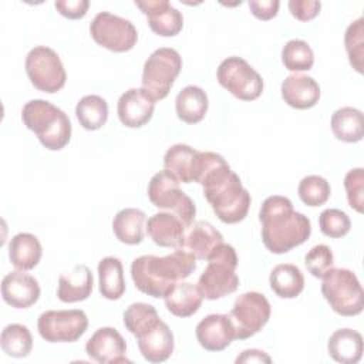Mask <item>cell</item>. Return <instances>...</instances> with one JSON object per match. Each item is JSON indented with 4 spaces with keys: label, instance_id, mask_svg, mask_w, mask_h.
Segmentation results:
<instances>
[{
    "label": "cell",
    "instance_id": "cell-5",
    "mask_svg": "<svg viewBox=\"0 0 364 364\" xmlns=\"http://www.w3.org/2000/svg\"><path fill=\"white\" fill-rule=\"evenodd\" d=\"M206 260L208 266L198 279V287L203 299L216 300L235 293L239 287L236 274L239 259L235 247L222 242L216 245Z\"/></svg>",
    "mask_w": 364,
    "mask_h": 364
},
{
    "label": "cell",
    "instance_id": "cell-26",
    "mask_svg": "<svg viewBox=\"0 0 364 364\" xmlns=\"http://www.w3.org/2000/svg\"><path fill=\"white\" fill-rule=\"evenodd\" d=\"M164 300L165 307L171 314L185 318L193 316L200 309L203 296L198 284L181 280L172 287Z\"/></svg>",
    "mask_w": 364,
    "mask_h": 364
},
{
    "label": "cell",
    "instance_id": "cell-12",
    "mask_svg": "<svg viewBox=\"0 0 364 364\" xmlns=\"http://www.w3.org/2000/svg\"><path fill=\"white\" fill-rule=\"evenodd\" d=\"M90 33L98 46L114 53L132 50L138 40L135 26L129 20L109 11L95 14L90 24Z\"/></svg>",
    "mask_w": 364,
    "mask_h": 364
},
{
    "label": "cell",
    "instance_id": "cell-19",
    "mask_svg": "<svg viewBox=\"0 0 364 364\" xmlns=\"http://www.w3.org/2000/svg\"><path fill=\"white\" fill-rule=\"evenodd\" d=\"M189 226L171 212H158L146 222V233L161 247H182L185 232Z\"/></svg>",
    "mask_w": 364,
    "mask_h": 364
},
{
    "label": "cell",
    "instance_id": "cell-3",
    "mask_svg": "<svg viewBox=\"0 0 364 364\" xmlns=\"http://www.w3.org/2000/svg\"><path fill=\"white\" fill-rule=\"evenodd\" d=\"M195 269V256L179 247L166 256L142 255L134 259L131 277L141 293L164 299L178 282L189 277Z\"/></svg>",
    "mask_w": 364,
    "mask_h": 364
},
{
    "label": "cell",
    "instance_id": "cell-22",
    "mask_svg": "<svg viewBox=\"0 0 364 364\" xmlns=\"http://www.w3.org/2000/svg\"><path fill=\"white\" fill-rule=\"evenodd\" d=\"M94 277L88 266L75 264L71 270L58 277L57 297L63 303H77L87 300L92 293Z\"/></svg>",
    "mask_w": 364,
    "mask_h": 364
},
{
    "label": "cell",
    "instance_id": "cell-17",
    "mask_svg": "<svg viewBox=\"0 0 364 364\" xmlns=\"http://www.w3.org/2000/svg\"><path fill=\"white\" fill-rule=\"evenodd\" d=\"M40 284L36 277L14 270L7 273L1 280L3 300L14 309H28L37 303L40 297Z\"/></svg>",
    "mask_w": 364,
    "mask_h": 364
},
{
    "label": "cell",
    "instance_id": "cell-20",
    "mask_svg": "<svg viewBox=\"0 0 364 364\" xmlns=\"http://www.w3.org/2000/svg\"><path fill=\"white\" fill-rule=\"evenodd\" d=\"M136 341L142 357L149 363L166 361L175 348L173 333L161 318L149 330L138 336Z\"/></svg>",
    "mask_w": 364,
    "mask_h": 364
},
{
    "label": "cell",
    "instance_id": "cell-2",
    "mask_svg": "<svg viewBox=\"0 0 364 364\" xmlns=\"http://www.w3.org/2000/svg\"><path fill=\"white\" fill-rule=\"evenodd\" d=\"M262 223V242L274 255H283L303 245L311 235L310 219L293 209L289 198L267 196L259 210Z\"/></svg>",
    "mask_w": 364,
    "mask_h": 364
},
{
    "label": "cell",
    "instance_id": "cell-37",
    "mask_svg": "<svg viewBox=\"0 0 364 364\" xmlns=\"http://www.w3.org/2000/svg\"><path fill=\"white\" fill-rule=\"evenodd\" d=\"M297 193L301 202L307 206H321L324 205L331 193L330 183L320 175L304 176L297 186Z\"/></svg>",
    "mask_w": 364,
    "mask_h": 364
},
{
    "label": "cell",
    "instance_id": "cell-41",
    "mask_svg": "<svg viewBox=\"0 0 364 364\" xmlns=\"http://www.w3.org/2000/svg\"><path fill=\"white\" fill-rule=\"evenodd\" d=\"M344 188L348 205L358 213L364 212V169H350L344 176Z\"/></svg>",
    "mask_w": 364,
    "mask_h": 364
},
{
    "label": "cell",
    "instance_id": "cell-11",
    "mask_svg": "<svg viewBox=\"0 0 364 364\" xmlns=\"http://www.w3.org/2000/svg\"><path fill=\"white\" fill-rule=\"evenodd\" d=\"M272 314V306L264 294L246 291L236 297L229 313L235 328V340H246L259 333Z\"/></svg>",
    "mask_w": 364,
    "mask_h": 364
},
{
    "label": "cell",
    "instance_id": "cell-44",
    "mask_svg": "<svg viewBox=\"0 0 364 364\" xmlns=\"http://www.w3.org/2000/svg\"><path fill=\"white\" fill-rule=\"evenodd\" d=\"M250 13L263 21L272 20L273 17L277 16L280 1L279 0H250L247 3Z\"/></svg>",
    "mask_w": 364,
    "mask_h": 364
},
{
    "label": "cell",
    "instance_id": "cell-18",
    "mask_svg": "<svg viewBox=\"0 0 364 364\" xmlns=\"http://www.w3.org/2000/svg\"><path fill=\"white\" fill-rule=\"evenodd\" d=\"M198 343L208 351H222L235 340V328L229 314H208L195 328Z\"/></svg>",
    "mask_w": 364,
    "mask_h": 364
},
{
    "label": "cell",
    "instance_id": "cell-15",
    "mask_svg": "<svg viewBox=\"0 0 364 364\" xmlns=\"http://www.w3.org/2000/svg\"><path fill=\"white\" fill-rule=\"evenodd\" d=\"M135 6L146 16L149 28L161 37H173L183 27L182 13L168 0L135 1Z\"/></svg>",
    "mask_w": 364,
    "mask_h": 364
},
{
    "label": "cell",
    "instance_id": "cell-8",
    "mask_svg": "<svg viewBox=\"0 0 364 364\" xmlns=\"http://www.w3.org/2000/svg\"><path fill=\"white\" fill-rule=\"evenodd\" d=\"M148 198L158 209L175 213L186 226L195 222L196 206L179 188V181L166 169L155 173L148 183Z\"/></svg>",
    "mask_w": 364,
    "mask_h": 364
},
{
    "label": "cell",
    "instance_id": "cell-28",
    "mask_svg": "<svg viewBox=\"0 0 364 364\" xmlns=\"http://www.w3.org/2000/svg\"><path fill=\"white\" fill-rule=\"evenodd\" d=\"M208 95L198 85H186L175 98L176 115L186 124L200 122L208 112Z\"/></svg>",
    "mask_w": 364,
    "mask_h": 364
},
{
    "label": "cell",
    "instance_id": "cell-39",
    "mask_svg": "<svg viewBox=\"0 0 364 364\" xmlns=\"http://www.w3.org/2000/svg\"><path fill=\"white\" fill-rule=\"evenodd\" d=\"M318 226L324 236L331 239H338L346 236L350 232L351 220L346 212L336 208H330L320 213Z\"/></svg>",
    "mask_w": 364,
    "mask_h": 364
},
{
    "label": "cell",
    "instance_id": "cell-4",
    "mask_svg": "<svg viewBox=\"0 0 364 364\" xmlns=\"http://www.w3.org/2000/svg\"><path fill=\"white\" fill-rule=\"evenodd\" d=\"M21 121L50 151L63 149L71 139L73 128L68 115L50 101L30 100L26 102Z\"/></svg>",
    "mask_w": 364,
    "mask_h": 364
},
{
    "label": "cell",
    "instance_id": "cell-16",
    "mask_svg": "<svg viewBox=\"0 0 364 364\" xmlns=\"http://www.w3.org/2000/svg\"><path fill=\"white\" fill-rule=\"evenodd\" d=\"M155 100L144 88H129L118 98L117 114L127 128H141L154 115Z\"/></svg>",
    "mask_w": 364,
    "mask_h": 364
},
{
    "label": "cell",
    "instance_id": "cell-38",
    "mask_svg": "<svg viewBox=\"0 0 364 364\" xmlns=\"http://www.w3.org/2000/svg\"><path fill=\"white\" fill-rule=\"evenodd\" d=\"M344 46L351 67L363 74V58H364V18L358 17L348 24L344 34Z\"/></svg>",
    "mask_w": 364,
    "mask_h": 364
},
{
    "label": "cell",
    "instance_id": "cell-29",
    "mask_svg": "<svg viewBox=\"0 0 364 364\" xmlns=\"http://www.w3.org/2000/svg\"><path fill=\"white\" fill-rule=\"evenodd\" d=\"M98 290L107 300H118L125 293L124 267L118 257L107 256L98 263Z\"/></svg>",
    "mask_w": 364,
    "mask_h": 364
},
{
    "label": "cell",
    "instance_id": "cell-7",
    "mask_svg": "<svg viewBox=\"0 0 364 364\" xmlns=\"http://www.w3.org/2000/svg\"><path fill=\"white\" fill-rule=\"evenodd\" d=\"M182 70L181 54L171 47L155 50L145 61L142 70V88L155 100H164Z\"/></svg>",
    "mask_w": 364,
    "mask_h": 364
},
{
    "label": "cell",
    "instance_id": "cell-6",
    "mask_svg": "<svg viewBox=\"0 0 364 364\" xmlns=\"http://www.w3.org/2000/svg\"><path fill=\"white\" fill-rule=\"evenodd\" d=\"M321 293L331 310L344 317H353L363 311L364 291L355 273L348 269L333 267L323 277Z\"/></svg>",
    "mask_w": 364,
    "mask_h": 364
},
{
    "label": "cell",
    "instance_id": "cell-40",
    "mask_svg": "<svg viewBox=\"0 0 364 364\" xmlns=\"http://www.w3.org/2000/svg\"><path fill=\"white\" fill-rule=\"evenodd\" d=\"M304 264L311 276L323 279L327 272L334 267V255L327 245L320 243L313 246L307 252V255L304 256Z\"/></svg>",
    "mask_w": 364,
    "mask_h": 364
},
{
    "label": "cell",
    "instance_id": "cell-1",
    "mask_svg": "<svg viewBox=\"0 0 364 364\" xmlns=\"http://www.w3.org/2000/svg\"><path fill=\"white\" fill-rule=\"evenodd\" d=\"M195 182L202 185L205 199L220 222L233 225L247 216L250 193L222 155L199 151Z\"/></svg>",
    "mask_w": 364,
    "mask_h": 364
},
{
    "label": "cell",
    "instance_id": "cell-13",
    "mask_svg": "<svg viewBox=\"0 0 364 364\" xmlns=\"http://www.w3.org/2000/svg\"><path fill=\"white\" fill-rule=\"evenodd\" d=\"M88 328V317L80 309L47 310L37 320V330L48 343H74Z\"/></svg>",
    "mask_w": 364,
    "mask_h": 364
},
{
    "label": "cell",
    "instance_id": "cell-42",
    "mask_svg": "<svg viewBox=\"0 0 364 364\" xmlns=\"http://www.w3.org/2000/svg\"><path fill=\"white\" fill-rule=\"evenodd\" d=\"M321 3L317 0H290V14L300 21H310L318 16Z\"/></svg>",
    "mask_w": 364,
    "mask_h": 364
},
{
    "label": "cell",
    "instance_id": "cell-24",
    "mask_svg": "<svg viewBox=\"0 0 364 364\" xmlns=\"http://www.w3.org/2000/svg\"><path fill=\"white\" fill-rule=\"evenodd\" d=\"M199 151L186 144H175L164 155V168L169 171L179 182H195Z\"/></svg>",
    "mask_w": 364,
    "mask_h": 364
},
{
    "label": "cell",
    "instance_id": "cell-32",
    "mask_svg": "<svg viewBox=\"0 0 364 364\" xmlns=\"http://www.w3.org/2000/svg\"><path fill=\"white\" fill-rule=\"evenodd\" d=\"M331 131L343 142L354 144L363 139V112L354 107H341L331 115Z\"/></svg>",
    "mask_w": 364,
    "mask_h": 364
},
{
    "label": "cell",
    "instance_id": "cell-36",
    "mask_svg": "<svg viewBox=\"0 0 364 364\" xmlns=\"http://www.w3.org/2000/svg\"><path fill=\"white\" fill-rule=\"evenodd\" d=\"M159 321L156 309L148 303H132L124 311V326L135 337L149 330Z\"/></svg>",
    "mask_w": 364,
    "mask_h": 364
},
{
    "label": "cell",
    "instance_id": "cell-34",
    "mask_svg": "<svg viewBox=\"0 0 364 364\" xmlns=\"http://www.w3.org/2000/svg\"><path fill=\"white\" fill-rule=\"evenodd\" d=\"M0 346L9 357L23 358L31 353L33 336L26 326L13 323L3 328L0 336Z\"/></svg>",
    "mask_w": 364,
    "mask_h": 364
},
{
    "label": "cell",
    "instance_id": "cell-10",
    "mask_svg": "<svg viewBox=\"0 0 364 364\" xmlns=\"http://www.w3.org/2000/svg\"><path fill=\"white\" fill-rule=\"evenodd\" d=\"M26 73L38 91L54 94L65 85L67 73L58 54L46 46L31 48L26 57Z\"/></svg>",
    "mask_w": 364,
    "mask_h": 364
},
{
    "label": "cell",
    "instance_id": "cell-25",
    "mask_svg": "<svg viewBox=\"0 0 364 364\" xmlns=\"http://www.w3.org/2000/svg\"><path fill=\"white\" fill-rule=\"evenodd\" d=\"M330 357L341 364H355L363 357V336L353 328L336 330L328 341Z\"/></svg>",
    "mask_w": 364,
    "mask_h": 364
},
{
    "label": "cell",
    "instance_id": "cell-35",
    "mask_svg": "<svg viewBox=\"0 0 364 364\" xmlns=\"http://www.w3.org/2000/svg\"><path fill=\"white\" fill-rule=\"evenodd\" d=\"M282 63L289 71H309L314 64V53L307 41L294 38L283 46Z\"/></svg>",
    "mask_w": 364,
    "mask_h": 364
},
{
    "label": "cell",
    "instance_id": "cell-33",
    "mask_svg": "<svg viewBox=\"0 0 364 364\" xmlns=\"http://www.w3.org/2000/svg\"><path fill=\"white\" fill-rule=\"evenodd\" d=\"M75 117L84 129L97 131L108 119V104L100 95H85L75 105Z\"/></svg>",
    "mask_w": 364,
    "mask_h": 364
},
{
    "label": "cell",
    "instance_id": "cell-27",
    "mask_svg": "<svg viewBox=\"0 0 364 364\" xmlns=\"http://www.w3.org/2000/svg\"><path fill=\"white\" fill-rule=\"evenodd\" d=\"M41 255L43 247L37 236L27 232H20L10 239L9 259L17 270L26 272L34 269L38 264Z\"/></svg>",
    "mask_w": 364,
    "mask_h": 364
},
{
    "label": "cell",
    "instance_id": "cell-23",
    "mask_svg": "<svg viewBox=\"0 0 364 364\" xmlns=\"http://www.w3.org/2000/svg\"><path fill=\"white\" fill-rule=\"evenodd\" d=\"M223 242L222 233L209 222L196 220L185 232L182 247L196 260H206L216 245Z\"/></svg>",
    "mask_w": 364,
    "mask_h": 364
},
{
    "label": "cell",
    "instance_id": "cell-43",
    "mask_svg": "<svg viewBox=\"0 0 364 364\" xmlns=\"http://www.w3.org/2000/svg\"><path fill=\"white\" fill-rule=\"evenodd\" d=\"M57 11L70 20L82 18L90 7L88 0H57L54 3Z\"/></svg>",
    "mask_w": 364,
    "mask_h": 364
},
{
    "label": "cell",
    "instance_id": "cell-14",
    "mask_svg": "<svg viewBox=\"0 0 364 364\" xmlns=\"http://www.w3.org/2000/svg\"><path fill=\"white\" fill-rule=\"evenodd\" d=\"M85 353L101 364L129 363L127 358V343L114 327H100L95 330L85 344Z\"/></svg>",
    "mask_w": 364,
    "mask_h": 364
},
{
    "label": "cell",
    "instance_id": "cell-30",
    "mask_svg": "<svg viewBox=\"0 0 364 364\" xmlns=\"http://www.w3.org/2000/svg\"><path fill=\"white\" fill-rule=\"evenodd\" d=\"M269 284L276 296L282 299H294L304 289V276L296 264L280 263L270 272Z\"/></svg>",
    "mask_w": 364,
    "mask_h": 364
},
{
    "label": "cell",
    "instance_id": "cell-21",
    "mask_svg": "<svg viewBox=\"0 0 364 364\" xmlns=\"http://www.w3.org/2000/svg\"><path fill=\"white\" fill-rule=\"evenodd\" d=\"M282 98L296 109H309L320 100V85L317 81L304 74H290L282 82Z\"/></svg>",
    "mask_w": 364,
    "mask_h": 364
},
{
    "label": "cell",
    "instance_id": "cell-45",
    "mask_svg": "<svg viewBox=\"0 0 364 364\" xmlns=\"http://www.w3.org/2000/svg\"><path fill=\"white\" fill-rule=\"evenodd\" d=\"M272 358L262 350L250 348L242 351L240 355L236 357V363H270Z\"/></svg>",
    "mask_w": 364,
    "mask_h": 364
},
{
    "label": "cell",
    "instance_id": "cell-31",
    "mask_svg": "<svg viewBox=\"0 0 364 364\" xmlns=\"http://www.w3.org/2000/svg\"><path fill=\"white\" fill-rule=\"evenodd\" d=\"M145 213L136 208L121 209L112 220V232L115 237L125 245H138L144 240Z\"/></svg>",
    "mask_w": 364,
    "mask_h": 364
},
{
    "label": "cell",
    "instance_id": "cell-9",
    "mask_svg": "<svg viewBox=\"0 0 364 364\" xmlns=\"http://www.w3.org/2000/svg\"><path fill=\"white\" fill-rule=\"evenodd\" d=\"M218 82L233 97L242 101H253L263 92L262 75L242 57L225 58L216 71Z\"/></svg>",
    "mask_w": 364,
    "mask_h": 364
}]
</instances>
